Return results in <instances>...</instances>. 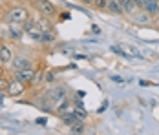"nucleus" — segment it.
<instances>
[{
  "mask_svg": "<svg viewBox=\"0 0 159 135\" xmlns=\"http://www.w3.org/2000/svg\"><path fill=\"white\" fill-rule=\"evenodd\" d=\"M30 16H31L30 9H28L26 6H22V4H13V6H9V7L6 9V13H4V18L7 20V24H9V22L24 24Z\"/></svg>",
  "mask_w": 159,
  "mask_h": 135,
  "instance_id": "obj_1",
  "label": "nucleus"
},
{
  "mask_svg": "<svg viewBox=\"0 0 159 135\" xmlns=\"http://www.w3.org/2000/svg\"><path fill=\"white\" fill-rule=\"evenodd\" d=\"M31 6H33V9H35L40 16H44V18H53V16L59 13L57 7H55L49 0H33Z\"/></svg>",
  "mask_w": 159,
  "mask_h": 135,
  "instance_id": "obj_2",
  "label": "nucleus"
},
{
  "mask_svg": "<svg viewBox=\"0 0 159 135\" xmlns=\"http://www.w3.org/2000/svg\"><path fill=\"white\" fill-rule=\"evenodd\" d=\"M26 86H28V84H24L22 80H18V79L13 77V79H9L6 95H9V97H18V95H22V93L26 91Z\"/></svg>",
  "mask_w": 159,
  "mask_h": 135,
  "instance_id": "obj_3",
  "label": "nucleus"
},
{
  "mask_svg": "<svg viewBox=\"0 0 159 135\" xmlns=\"http://www.w3.org/2000/svg\"><path fill=\"white\" fill-rule=\"evenodd\" d=\"M139 7H141L148 16H157L159 15V0H139Z\"/></svg>",
  "mask_w": 159,
  "mask_h": 135,
  "instance_id": "obj_4",
  "label": "nucleus"
},
{
  "mask_svg": "<svg viewBox=\"0 0 159 135\" xmlns=\"http://www.w3.org/2000/svg\"><path fill=\"white\" fill-rule=\"evenodd\" d=\"M33 75H35V68H24V70H18V71H13V77L22 80L24 84H31L33 80Z\"/></svg>",
  "mask_w": 159,
  "mask_h": 135,
  "instance_id": "obj_5",
  "label": "nucleus"
},
{
  "mask_svg": "<svg viewBox=\"0 0 159 135\" xmlns=\"http://www.w3.org/2000/svg\"><path fill=\"white\" fill-rule=\"evenodd\" d=\"M11 64V70L13 71H18V70H24V68H31V60L28 59V57H24V55H16L13 57V60L9 62Z\"/></svg>",
  "mask_w": 159,
  "mask_h": 135,
  "instance_id": "obj_6",
  "label": "nucleus"
},
{
  "mask_svg": "<svg viewBox=\"0 0 159 135\" xmlns=\"http://www.w3.org/2000/svg\"><path fill=\"white\" fill-rule=\"evenodd\" d=\"M121 7H123V13L125 15H135L139 7V0H119Z\"/></svg>",
  "mask_w": 159,
  "mask_h": 135,
  "instance_id": "obj_7",
  "label": "nucleus"
},
{
  "mask_svg": "<svg viewBox=\"0 0 159 135\" xmlns=\"http://www.w3.org/2000/svg\"><path fill=\"white\" fill-rule=\"evenodd\" d=\"M7 33H9V37H11L13 40H20L22 35H24V28H22V24L9 22V26H7Z\"/></svg>",
  "mask_w": 159,
  "mask_h": 135,
  "instance_id": "obj_8",
  "label": "nucleus"
},
{
  "mask_svg": "<svg viewBox=\"0 0 159 135\" xmlns=\"http://www.w3.org/2000/svg\"><path fill=\"white\" fill-rule=\"evenodd\" d=\"M11 60H13V49L7 44L2 42V46H0V62L2 64H9Z\"/></svg>",
  "mask_w": 159,
  "mask_h": 135,
  "instance_id": "obj_9",
  "label": "nucleus"
},
{
  "mask_svg": "<svg viewBox=\"0 0 159 135\" xmlns=\"http://www.w3.org/2000/svg\"><path fill=\"white\" fill-rule=\"evenodd\" d=\"M46 97H49L48 101H53V102H61V101H66V93H64L62 88H53L51 91H48L46 93Z\"/></svg>",
  "mask_w": 159,
  "mask_h": 135,
  "instance_id": "obj_10",
  "label": "nucleus"
},
{
  "mask_svg": "<svg viewBox=\"0 0 159 135\" xmlns=\"http://www.w3.org/2000/svg\"><path fill=\"white\" fill-rule=\"evenodd\" d=\"M59 115H61V120H62V122L66 124V126H68V128H70V126H71L75 120H79L77 113H75L73 110H70V111H66V110H64V111H61Z\"/></svg>",
  "mask_w": 159,
  "mask_h": 135,
  "instance_id": "obj_11",
  "label": "nucleus"
},
{
  "mask_svg": "<svg viewBox=\"0 0 159 135\" xmlns=\"http://www.w3.org/2000/svg\"><path fill=\"white\" fill-rule=\"evenodd\" d=\"M106 11L111 13V15H125V13H123V7H121V4H119V0H108Z\"/></svg>",
  "mask_w": 159,
  "mask_h": 135,
  "instance_id": "obj_12",
  "label": "nucleus"
},
{
  "mask_svg": "<svg viewBox=\"0 0 159 135\" xmlns=\"http://www.w3.org/2000/svg\"><path fill=\"white\" fill-rule=\"evenodd\" d=\"M44 75H46V70H40V68H35V75H33L31 86H39L44 82Z\"/></svg>",
  "mask_w": 159,
  "mask_h": 135,
  "instance_id": "obj_13",
  "label": "nucleus"
},
{
  "mask_svg": "<svg viewBox=\"0 0 159 135\" xmlns=\"http://www.w3.org/2000/svg\"><path fill=\"white\" fill-rule=\"evenodd\" d=\"M40 42H42V44H53V42H55V33H53L51 29L44 31L42 37H40Z\"/></svg>",
  "mask_w": 159,
  "mask_h": 135,
  "instance_id": "obj_14",
  "label": "nucleus"
},
{
  "mask_svg": "<svg viewBox=\"0 0 159 135\" xmlns=\"http://www.w3.org/2000/svg\"><path fill=\"white\" fill-rule=\"evenodd\" d=\"M70 132H71V133H84V122L80 119L75 120V122L70 126Z\"/></svg>",
  "mask_w": 159,
  "mask_h": 135,
  "instance_id": "obj_15",
  "label": "nucleus"
},
{
  "mask_svg": "<svg viewBox=\"0 0 159 135\" xmlns=\"http://www.w3.org/2000/svg\"><path fill=\"white\" fill-rule=\"evenodd\" d=\"M106 4H108V0H93L92 7H95L97 11H106Z\"/></svg>",
  "mask_w": 159,
  "mask_h": 135,
  "instance_id": "obj_16",
  "label": "nucleus"
},
{
  "mask_svg": "<svg viewBox=\"0 0 159 135\" xmlns=\"http://www.w3.org/2000/svg\"><path fill=\"white\" fill-rule=\"evenodd\" d=\"M7 84H9V79H7L6 75H0V91H4V93H6Z\"/></svg>",
  "mask_w": 159,
  "mask_h": 135,
  "instance_id": "obj_17",
  "label": "nucleus"
},
{
  "mask_svg": "<svg viewBox=\"0 0 159 135\" xmlns=\"http://www.w3.org/2000/svg\"><path fill=\"white\" fill-rule=\"evenodd\" d=\"M44 82H46V84H53V82H55V73H53V71H46Z\"/></svg>",
  "mask_w": 159,
  "mask_h": 135,
  "instance_id": "obj_18",
  "label": "nucleus"
},
{
  "mask_svg": "<svg viewBox=\"0 0 159 135\" xmlns=\"http://www.w3.org/2000/svg\"><path fill=\"white\" fill-rule=\"evenodd\" d=\"M139 84H141V86H146V88H148V86H156V84H154V82H150V80H139Z\"/></svg>",
  "mask_w": 159,
  "mask_h": 135,
  "instance_id": "obj_19",
  "label": "nucleus"
},
{
  "mask_svg": "<svg viewBox=\"0 0 159 135\" xmlns=\"http://www.w3.org/2000/svg\"><path fill=\"white\" fill-rule=\"evenodd\" d=\"M111 80H113V82H119V84H123V82H125L121 77H117V75H111Z\"/></svg>",
  "mask_w": 159,
  "mask_h": 135,
  "instance_id": "obj_20",
  "label": "nucleus"
},
{
  "mask_svg": "<svg viewBox=\"0 0 159 135\" xmlns=\"http://www.w3.org/2000/svg\"><path fill=\"white\" fill-rule=\"evenodd\" d=\"M80 2L86 4V6H92V4H93V0H80Z\"/></svg>",
  "mask_w": 159,
  "mask_h": 135,
  "instance_id": "obj_21",
  "label": "nucleus"
},
{
  "mask_svg": "<svg viewBox=\"0 0 159 135\" xmlns=\"http://www.w3.org/2000/svg\"><path fill=\"white\" fill-rule=\"evenodd\" d=\"M18 2H33V0H18Z\"/></svg>",
  "mask_w": 159,
  "mask_h": 135,
  "instance_id": "obj_22",
  "label": "nucleus"
},
{
  "mask_svg": "<svg viewBox=\"0 0 159 135\" xmlns=\"http://www.w3.org/2000/svg\"><path fill=\"white\" fill-rule=\"evenodd\" d=\"M0 46H2V40H0Z\"/></svg>",
  "mask_w": 159,
  "mask_h": 135,
  "instance_id": "obj_23",
  "label": "nucleus"
}]
</instances>
